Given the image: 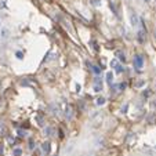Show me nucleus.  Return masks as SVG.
Returning a JSON list of instances; mask_svg holds the SVG:
<instances>
[{"instance_id":"19","label":"nucleus","mask_w":156,"mask_h":156,"mask_svg":"<svg viewBox=\"0 0 156 156\" xmlns=\"http://www.w3.org/2000/svg\"><path fill=\"white\" fill-rule=\"evenodd\" d=\"M101 3H100V0H94V6H100Z\"/></svg>"},{"instance_id":"2","label":"nucleus","mask_w":156,"mask_h":156,"mask_svg":"<svg viewBox=\"0 0 156 156\" xmlns=\"http://www.w3.org/2000/svg\"><path fill=\"white\" fill-rule=\"evenodd\" d=\"M130 20H131V25H133V26H138V25H140V20H141V18L137 15V13H133L131 17H130Z\"/></svg>"},{"instance_id":"14","label":"nucleus","mask_w":156,"mask_h":156,"mask_svg":"<svg viewBox=\"0 0 156 156\" xmlns=\"http://www.w3.org/2000/svg\"><path fill=\"white\" fill-rule=\"evenodd\" d=\"M93 71L95 73H101V68H100V66H97V65H94V66H93Z\"/></svg>"},{"instance_id":"5","label":"nucleus","mask_w":156,"mask_h":156,"mask_svg":"<svg viewBox=\"0 0 156 156\" xmlns=\"http://www.w3.org/2000/svg\"><path fill=\"white\" fill-rule=\"evenodd\" d=\"M146 39V29H141L138 32V40H140V43H144Z\"/></svg>"},{"instance_id":"11","label":"nucleus","mask_w":156,"mask_h":156,"mask_svg":"<svg viewBox=\"0 0 156 156\" xmlns=\"http://www.w3.org/2000/svg\"><path fill=\"white\" fill-rule=\"evenodd\" d=\"M115 71H116V73H122L123 71H124V68H123L122 65H119V64H117L116 68H115Z\"/></svg>"},{"instance_id":"18","label":"nucleus","mask_w":156,"mask_h":156,"mask_svg":"<svg viewBox=\"0 0 156 156\" xmlns=\"http://www.w3.org/2000/svg\"><path fill=\"white\" fill-rule=\"evenodd\" d=\"M151 107L153 108V109H155V108H156V100H153V101H151Z\"/></svg>"},{"instance_id":"9","label":"nucleus","mask_w":156,"mask_h":156,"mask_svg":"<svg viewBox=\"0 0 156 156\" xmlns=\"http://www.w3.org/2000/svg\"><path fill=\"white\" fill-rule=\"evenodd\" d=\"M54 134V130L51 128V127H46L44 128V136H49V137H51Z\"/></svg>"},{"instance_id":"8","label":"nucleus","mask_w":156,"mask_h":156,"mask_svg":"<svg viewBox=\"0 0 156 156\" xmlns=\"http://www.w3.org/2000/svg\"><path fill=\"white\" fill-rule=\"evenodd\" d=\"M107 82H108V84L112 87V83H113V75H112V72H108L107 73Z\"/></svg>"},{"instance_id":"1","label":"nucleus","mask_w":156,"mask_h":156,"mask_svg":"<svg viewBox=\"0 0 156 156\" xmlns=\"http://www.w3.org/2000/svg\"><path fill=\"white\" fill-rule=\"evenodd\" d=\"M133 64H134V68L136 69H141L144 66V58H142V55H136Z\"/></svg>"},{"instance_id":"20","label":"nucleus","mask_w":156,"mask_h":156,"mask_svg":"<svg viewBox=\"0 0 156 156\" xmlns=\"http://www.w3.org/2000/svg\"><path fill=\"white\" fill-rule=\"evenodd\" d=\"M80 88H82V87H80V84H76V91H78V93L80 91Z\"/></svg>"},{"instance_id":"16","label":"nucleus","mask_w":156,"mask_h":156,"mask_svg":"<svg viewBox=\"0 0 156 156\" xmlns=\"http://www.w3.org/2000/svg\"><path fill=\"white\" fill-rule=\"evenodd\" d=\"M116 65H117V61H116V59H113L112 62H111V66H113V68H116Z\"/></svg>"},{"instance_id":"17","label":"nucleus","mask_w":156,"mask_h":156,"mask_svg":"<svg viewBox=\"0 0 156 156\" xmlns=\"http://www.w3.org/2000/svg\"><path fill=\"white\" fill-rule=\"evenodd\" d=\"M18 134H20L21 137H25V136H26V133L22 131V130H18Z\"/></svg>"},{"instance_id":"6","label":"nucleus","mask_w":156,"mask_h":156,"mask_svg":"<svg viewBox=\"0 0 156 156\" xmlns=\"http://www.w3.org/2000/svg\"><path fill=\"white\" fill-rule=\"evenodd\" d=\"M8 36H10V30L7 29V28H1V30H0V37H1V39H8Z\"/></svg>"},{"instance_id":"13","label":"nucleus","mask_w":156,"mask_h":156,"mask_svg":"<svg viewBox=\"0 0 156 156\" xmlns=\"http://www.w3.org/2000/svg\"><path fill=\"white\" fill-rule=\"evenodd\" d=\"M21 153H22V151H21L20 148H15L14 149V156H21Z\"/></svg>"},{"instance_id":"12","label":"nucleus","mask_w":156,"mask_h":156,"mask_svg":"<svg viewBox=\"0 0 156 156\" xmlns=\"http://www.w3.org/2000/svg\"><path fill=\"white\" fill-rule=\"evenodd\" d=\"M94 90H95V91H101V90H102V84H94Z\"/></svg>"},{"instance_id":"21","label":"nucleus","mask_w":156,"mask_h":156,"mask_svg":"<svg viewBox=\"0 0 156 156\" xmlns=\"http://www.w3.org/2000/svg\"><path fill=\"white\" fill-rule=\"evenodd\" d=\"M120 88H122V90H123V88H126V83H122V84H120Z\"/></svg>"},{"instance_id":"7","label":"nucleus","mask_w":156,"mask_h":156,"mask_svg":"<svg viewBox=\"0 0 156 156\" xmlns=\"http://www.w3.org/2000/svg\"><path fill=\"white\" fill-rule=\"evenodd\" d=\"M115 55H116L117 59H120V61H126L124 53H123V51H120V50H116V51H115Z\"/></svg>"},{"instance_id":"23","label":"nucleus","mask_w":156,"mask_h":156,"mask_svg":"<svg viewBox=\"0 0 156 156\" xmlns=\"http://www.w3.org/2000/svg\"><path fill=\"white\" fill-rule=\"evenodd\" d=\"M145 1H149V0H145Z\"/></svg>"},{"instance_id":"3","label":"nucleus","mask_w":156,"mask_h":156,"mask_svg":"<svg viewBox=\"0 0 156 156\" xmlns=\"http://www.w3.org/2000/svg\"><path fill=\"white\" fill-rule=\"evenodd\" d=\"M42 149H43V152L46 153V155H49L50 149H51V144H50V141L43 142V144H42Z\"/></svg>"},{"instance_id":"15","label":"nucleus","mask_w":156,"mask_h":156,"mask_svg":"<svg viewBox=\"0 0 156 156\" xmlns=\"http://www.w3.org/2000/svg\"><path fill=\"white\" fill-rule=\"evenodd\" d=\"M15 55H17V58H18V59H22V58H24V54L21 53V51H17V54H15Z\"/></svg>"},{"instance_id":"10","label":"nucleus","mask_w":156,"mask_h":156,"mask_svg":"<svg viewBox=\"0 0 156 156\" xmlns=\"http://www.w3.org/2000/svg\"><path fill=\"white\" fill-rule=\"evenodd\" d=\"M95 101H97V102H95L97 105H104V104H105V98H104V97H98Z\"/></svg>"},{"instance_id":"4","label":"nucleus","mask_w":156,"mask_h":156,"mask_svg":"<svg viewBox=\"0 0 156 156\" xmlns=\"http://www.w3.org/2000/svg\"><path fill=\"white\" fill-rule=\"evenodd\" d=\"M64 112H65V117H68V119H72V116H73V109H72V107H71V105H66Z\"/></svg>"},{"instance_id":"22","label":"nucleus","mask_w":156,"mask_h":156,"mask_svg":"<svg viewBox=\"0 0 156 156\" xmlns=\"http://www.w3.org/2000/svg\"><path fill=\"white\" fill-rule=\"evenodd\" d=\"M155 39H156V30H155Z\"/></svg>"}]
</instances>
